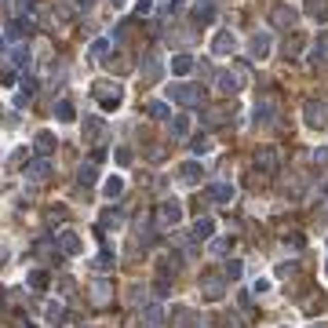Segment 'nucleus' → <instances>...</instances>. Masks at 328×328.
I'll list each match as a JSON object with an SVG mask.
<instances>
[{"mask_svg":"<svg viewBox=\"0 0 328 328\" xmlns=\"http://www.w3.org/2000/svg\"><path fill=\"white\" fill-rule=\"evenodd\" d=\"M33 92H37L33 80H22V88H19V106H26V102L33 99Z\"/></svg>","mask_w":328,"mask_h":328,"instance_id":"15","label":"nucleus"},{"mask_svg":"<svg viewBox=\"0 0 328 328\" xmlns=\"http://www.w3.org/2000/svg\"><path fill=\"white\" fill-rule=\"evenodd\" d=\"M317 59H321V62H328V33L317 40Z\"/></svg>","mask_w":328,"mask_h":328,"instance_id":"21","label":"nucleus"},{"mask_svg":"<svg viewBox=\"0 0 328 328\" xmlns=\"http://www.w3.org/2000/svg\"><path fill=\"white\" fill-rule=\"evenodd\" d=\"M146 110H150V117H160V120L168 117V120H172V110L164 106V102H146Z\"/></svg>","mask_w":328,"mask_h":328,"instance_id":"16","label":"nucleus"},{"mask_svg":"<svg viewBox=\"0 0 328 328\" xmlns=\"http://www.w3.org/2000/svg\"><path fill=\"white\" fill-rule=\"evenodd\" d=\"M142 73H146V80H157V77H160V59H157V55H146Z\"/></svg>","mask_w":328,"mask_h":328,"instance_id":"9","label":"nucleus"},{"mask_svg":"<svg viewBox=\"0 0 328 328\" xmlns=\"http://www.w3.org/2000/svg\"><path fill=\"white\" fill-rule=\"evenodd\" d=\"M274 22H277V26H292V22H296V11H292V8H277Z\"/></svg>","mask_w":328,"mask_h":328,"instance_id":"13","label":"nucleus"},{"mask_svg":"<svg viewBox=\"0 0 328 328\" xmlns=\"http://www.w3.org/2000/svg\"><path fill=\"white\" fill-rule=\"evenodd\" d=\"M190 69H193V59H190V55H175V59H172V73H175V77H186Z\"/></svg>","mask_w":328,"mask_h":328,"instance_id":"8","label":"nucleus"},{"mask_svg":"<svg viewBox=\"0 0 328 328\" xmlns=\"http://www.w3.org/2000/svg\"><path fill=\"white\" fill-rule=\"evenodd\" d=\"M15 8H19V15H22V19H26V15H29V11H33V0H15Z\"/></svg>","mask_w":328,"mask_h":328,"instance_id":"23","label":"nucleus"},{"mask_svg":"<svg viewBox=\"0 0 328 328\" xmlns=\"http://www.w3.org/2000/svg\"><path fill=\"white\" fill-rule=\"evenodd\" d=\"M241 88V77H233V73H219V92H237Z\"/></svg>","mask_w":328,"mask_h":328,"instance_id":"10","label":"nucleus"},{"mask_svg":"<svg viewBox=\"0 0 328 328\" xmlns=\"http://www.w3.org/2000/svg\"><path fill=\"white\" fill-rule=\"evenodd\" d=\"M172 132H175V135L183 139V135L190 132V117H172Z\"/></svg>","mask_w":328,"mask_h":328,"instance_id":"17","label":"nucleus"},{"mask_svg":"<svg viewBox=\"0 0 328 328\" xmlns=\"http://www.w3.org/2000/svg\"><path fill=\"white\" fill-rule=\"evenodd\" d=\"M230 193H233V190H230V186H212V197H215V201H226V197H230Z\"/></svg>","mask_w":328,"mask_h":328,"instance_id":"22","label":"nucleus"},{"mask_svg":"<svg viewBox=\"0 0 328 328\" xmlns=\"http://www.w3.org/2000/svg\"><path fill=\"white\" fill-rule=\"evenodd\" d=\"M33 146H37L40 157H48V153L55 150V135H51V132H37V142H33Z\"/></svg>","mask_w":328,"mask_h":328,"instance_id":"6","label":"nucleus"},{"mask_svg":"<svg viewBox=\"0 0 328 328\" xmlns=\"http://www.w3.org/2000/svg\"><path fill=\"white\" fill-rule=\"evenodd\" d=\"M55 117L62 120V124H69V120L77 117V113H73V102H59V106H55Z\"/></svg>","mask_w":328,"mask_h":328,"instance_id":"12","label":"nucleus"},{"mask_svg":"<svg viewBox=\"0 0 328 328\" xmlns=\"http://www.w3.org/2000/svg\"><path fill=\"white\" fill-rule=\"evenodd\" d=\"M306 124L310 128H324L328 124V110L321 102H306Z\"/></svg>","mask_w":328,"mask_h":328,"instance_id":"4","label":"nucleus"},{"mask_svg":"<svg viewBox=\"0 0 328 328\" xmlns=\"http://www.w3.org/2000/svg\"><path fill=\"white\" fill-rule=\"evenodd\" d=\"M120 190H124L120 179H106V197H120Z\"/></svg>","mask_w":328,"mask_h":328,"instance_id":"19","label":"nucleus"},{"mask_svg":"<svg viewBox=\"0 0 328 328\" xmlns=\"http://www.w3.org/2000/svg\"><path fill=\"white\" fill-rule=\"evenodd\" d=\"M113 4H124V0H113Z\"/></svg>","mask_w":328,"mask_h":328,"instance_id":"27","label":"nucleus"},{"mask_svg":"<svg viewBox=\"0 0 328 328\" xmlns=\"http://www.w3.org/2000/svg\"><path fill=\"white\" fill-rule=\"evenodd\" d=\"M197 15H204L201 22H212V15H215V0H204V4H197Z\"/></svg>","mask_w":328,"mask_h":328,"instance_id":"18","label":"nucleus"},{"mask_svg":"<svg viewBox=\"0 0 328 328\" xmlns=\"http://www.w3.org/2000/svg\"><path fill=\"white\" fill-rule=\"evenodd\" d=\"M172 99L190 106V102H201V99H204V92H201V88H193V84H175V88H172Z\"/></svg>","mask_w":328,"mask_h":328,"instance_id":"3","label":"nucleus"},{"mask_svg":"<svg viewBox=\"0 0 328 328\" xmlns=\"http://www.w3.org/2000/svg\"><path fill=\"white\" fill-rule=\"evenodd\" d=\"M256 164H259L263 172H274L277 168V150H259L256 153Z\"/></svg>","mask_w":328,"mask_h":328,"instance_id":"7","label":"nucleus"},{"mask_svg":"<svg viewBox=\"0 0 328 328\" xmlns=\"http://www.w3.org/2000/svg\"><path fill=\"white\" fill-rule=\"evenodd\" d=\"M95 99L102 102V110H117L120 106V88L117 84H95Z\"/></svg>","mask_w":328,"mask_h":328,"instance_id":"1","label":"nucleus"},{"mask_svg":"<svg viewBox=\"0 0 328 328\" xmlns=\"http://www.w3.org/2000/svg\"><path fill=\"white\" fill-rule=\"evenodd\" d=\"M77 244H80V241H77L73 233H62V237H59V248H62L66 256H73V252H77Z\"/></svg>","mask_w":328,"mask_h":328,"instance_id":"14","label":"nucleus"},{"mask_svg":"<svg viewBox=\"0 0 328 328\" xmlns=\"http://www.w3.org/2000/svg\"><path fill=\"white\" fill-rule=\"evenodd\" d=\"M29 284H33V288H44L48 277H44V274H33V277H29Z\"/></svg>","mask_w":328,"mask_h":328,"instance_id":"25","label":"nucleus"},{"mask_svg":"<svg viewBox=\"0 0 328 328\" xmlns=\"http://www.w3.org/2000/svg\"><path fill=\"white\" fill-rule=\"evenodd\" d=\"M0 4H4V0H0Z\"/></svg>","mask_w":328,"mask_h":328,"instance_id":"28","label":"nucleus"},{"mask_svg":"<svg viewBox=\"0 0 328 328\" xmlns=\"http://www.w3.org/2000/svg\"><path fill=\"white\" fill-rule=\"evenodd\" d=\"M233 48H237V37H233L230 29H219L215 40H212V51H215V55H233Z\"/></svg>","mask_w":328,"mask_h":328,"instance_id":"2","label":"nucleus"},{"mask_svg":"<svg viewBox=\"0 0 328 328\" xmlns=\"http://www.w3.org/2000/svg\"><path fill=\"white\" fill-rule=\"evenodd\" d=\"M183 179H197V164H186V168H183Z\"/></svg>","mask_w":328,"mask_h":328,"instance_id":"26","label":"nucleus"},{"mask_svg":"<svg viewBox=\"0 0 328 328\" xmlns=\"http://www.w3.org/2000/svg\"><path fill=\"white\" fill-rule=\"evenodd\" d=\"M160 219H179V204H164V208H160Z\"/></svg>","mask_w":328,"mask_h":328,"instance_id":"20","label":"nucleus"},{"mask_svg":"<svg viewBox=\"0 0 328 328\" xmlns=\"http://www.w3.org/2000/svg\"><path fill=\"white\" fill-rule=\"evenodd\" d=\"M248 51H252V59H259V62H263V59L270 55V33H256V37H252V48H248Z\"/></svg>","mask_w":328,"mask_h":328,"instance_id":"5","label":"nucleus"},{"mask_svg":"<svg viewBox=\"0 0 328 328\" xmlns=\"http://www.w3.org/2000/svg\"><path fill=\"white\" fill-rule=\"evenodd\" d=\"M106 48H110V40H95V44H92V55H106Z\"/></svg>","mask_w":328,"mask_h":328,"instance_id":"24","label":"nucleus"},{"mask_svg":"<svg viewBox=\"0 0 328 328\" xmlns=\"http://www.w3.org/2000/svg\"><path fill=\"white\" fill-rule=\"evenodd\" d=\"M48 172H51V164H48V160H33V164H29V179H37V183H40V179H48Z\"/></svg>","mask_w":328,"mask_h":328,"instance_id":"11","label":"nucleus"}]
</instances>
